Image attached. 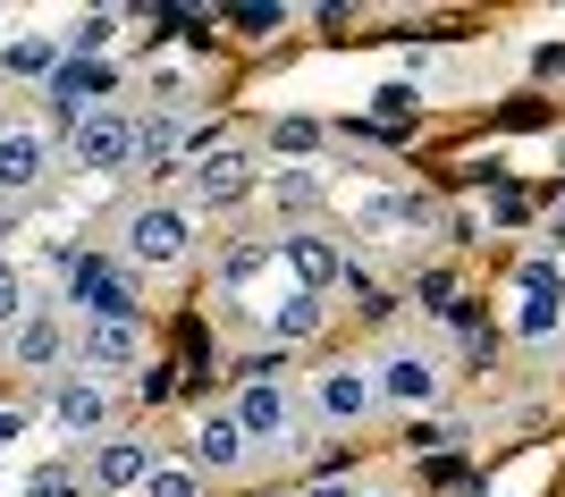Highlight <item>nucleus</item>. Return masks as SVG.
Here are the masks:
<instances>
[{
  "label": "nucleus",
  "mask_w": 565,
  "mask_h": 497,
  "mask_svg": "<svg viewBox=\"0 0 565 497\" xmlns=\"http://www.w3.org/2000/svg\"><path fill=\"white\" fill-rule=\"evenodd\" d=\"M186 143H194L186 110H152V119H136V161L152 169V177H186Z\"/></svg>",
  "instance_id": "nucleus-16"
},
{
  "label": "nucleus",
  "mask_w": 565,
  "mask_h": 497,
  "mask_svg": "<svg viewBox=\"0 0 565 497\" xmlns=\"http://www.w3.org/2000/svg\"><path fill=\"white\" fill-rule=\"evenodd\" d=\"M143 363V321H94V329H76V371L85 379H118Z\"/></svg>",
  "instance_id": "nucleus-13"
},
{
  "label": "nucleus",
  "mask_w": 565,
  "mask_h": 497,
  "mask_svg": "<svg viewBox=\"0 0 565 497\" xmlns=\"http://www.w3.org/2000/svg\"><path fill=\"white\" fill-rule=\"evenodd\" d=\"M60 60H68L60 34H18V43H0V76H18V85H51Z\"/></svg>",
  "instance_id": "nucleus-19"
},
{
  "label": "nucleus",
  "mask_w": 565,
  "mask_h": 497,
  "mask_svg": "<svg viewBox=\"0 0 565 497\" xmlns=\"http://www.w3.org/2000/svg\"><path fill=\"white\" fill-rule=\"evenodd\" d=\"M228 25L245 34V43H262V34H279V25H287V9H228Z\"/></svg>",
  "instance_id": "nucleus-29"
},
{
  "label": "nucleus",
  "mask_w": 565,
  "mask_h": 497,
  "mask_svg": "<svg viewBox=\"0 0 565 497\" xmlns=\"http://www.w3.org/2000/svg\"><path fill=\"white\" fill-rule=\"evenodd\" d=\"M118 261L127 270H186L194 261V212L169 203V194H143L118 219Z\"/></svg>",
  "instance_id": "nucleus-1"
},
{
  "label": "nucleus",
  "mask_w": 565,
  "mask_h": 497,
  "mask_svg": "<svg viewBox=\"0 0 565 497\" xmlns=\"http://www.w3.org/2000/svg\"><path fill=\"white\" fill-rule=\"evenodd\" d=\"M565 329V279H557V261L532 253L515 270V337L523 346H548V337Z\"/></svg>",
  "instance_id": "nucleus-7"
},
{
  "label": "nucleus",
  "mask_w": 565,
  "mask_h": 497,
  "mask_svg": "<svg viewBox=\"0 0 565 497\" xmlns=\"http://www.w3.org/2000/svg\"><path fill=\"white\" fill-rule=\"evenodd\" d=\"M372 497H397V489H372Z\"/></svg>",
  "instance_id": "nucleus-35"
},
{
  "label": "nucleus",
  "mask_w": 565,
  "mask_h": 497,
  "mask_svg": "<svg viewBox=\"0 0 565 497\" xmlns=\"http://www.w3.org/2000/svg\"><path fill=\"white\" fill-rule=\"evenodd\" d=\"M136 497H203V473H194L186 455H161V464H152V480H143Z\"/></svg>",
  "instance_id": "nucleus-26"
},
{
  "label": "nucleus",
  "mask_w": 565,
  "mask_h": 497,
  "mask_svg": "<svg viewBox=\"0 0 565 497\" xmlns=\"http://www.w3.org/2000/svg\"><path fill=\"white\" fill-rule=\"evenodd\" d=\"M262 177H270V169H262L254 143H236V136L203 143V152L186 161V212H245V203L262 194Z\"/></svg>",
  "instance_id": "nucleus-2"
},
{
  "label": "nucleus",
  "mask_w": 565,
  "mask_h": 497,
  "mask_svg": "<svg viewBox=\"0 0 565 497\" xmlns=\"http://www.w3.org/2000/svg\"><path fill=\"white\" fill-rule=\"evenodd\" d=\"M465 439H472V430L456 422V413H423V422L405 430V447H414V455H456Z\"/></svg>",
  "instance_id": "nucleus-24"
},
{
  "label": "nucleus",
  "mask_w": 565,
  "mask_h": 497,
  "mask_svg": "<svg viewBox=\"0 0 565 497\" xmlns=\"http://www.w3.org/2000/svg\"><path fill=\"white\" fill-rule=\"evenodd\" d=\"M372 119H380V127H414V119H423V101H414V85H405V76L372 94Z\"/></svg>",
  "instance_id": "nucleus-28"
},
{
  "label": "nucleus",
  "mask_w": 565,
  "mask_h": 497,
  "mask_svg": "<svg viewBox=\"0 0 565 497\" xmlns=\"http://www.w3.org/2000/svg\"><path fill=\"white\" fill-rule=\"evenodd\" d=\"M312 404H321V422H330V430H354V422H372L380 379L363 371V363H330V371L312 379Z\"/></svg>",
  "instance_id": "nucleus-12"
},
{
  "label": "nucleus",
  "mask_w": 565,
  "mask_h": 497,
  "mask_svg": "<svg viewBox=\"0 0 565 497\" xmlns=\"http://www.w3.org/2000/svg\"><path fill=\"white\" fill-rule=\"evenodd\" d=\"M110 413H118V397H110V379H85V371H60L51 379V430L60 439H110Z\"/></svg>",
  "instance_id": "nucleus-6"
},
{
  "label": "nucleus",
  "mask_w": 565,
  "mask_h": 497,
  "mask_svg": "<svg viewBox=\"0 0 565 497\" xmlns=\"http://www.w3.org/2000/svg\"><path fill=\"white\" fill-rule=\"evenodd\" d=\"M186 464H194L203 480H212V473H245V464H254V439L236 430V413H228V404H212V413L194 422V439H186Z\"/></svg>",
  "instance_id": "nucleus-14"
},
{
  "label": "nucleus",
  "mask_w": 565,
  "mask_h": 497,
  "mask_svg": "<svg viewBox=\"0 0 565 497\" xmlns=\"http://www.w3.org/2000/svg\"><path fill=\"white\" fill-rule=\"evenodd\" d=\"M262 194H270V203L287 212V228H296L305 212H321V169H312V161H296V169H270V177H262Z\"/></svg>",
  "instance_id": "nucleus-21"
},
{
  "label": "nucleus",
  "mask_w": 565,
  "mask_h": 497,
  "mask_svg": "<svg viewBox=\"0 0 565 497\" xmlns=\"http://www.w3.org/2000/svg\"><path fill=\"white\" fill-rule=\"evenodd\" d=\"M152 464H161V447H152V439L110 430V439H94V447H85V489H94V497H136L143 480H152Z\"/></svg>",
  "instance_id": "nucleus-4"
},
{
  "label": "nucleus",
  "mask_w": 565,
  "mask_h": 497,
  "mask_svg": "<svg viewBox=\"0 0 565 497\" xmlns=\"http://www.w3.org/2000/svg\"><path fill=\"white\" fill-rule=\"evenodd\" d=\"M279 270V237H236L228 253H220V270H212V287H220V304H236L254 279H270Z\"/></svg>",
  "instance_id": "nucleus-18"
},
{
  "label": "nucleus",
  "mask_w": 565,
  "mask_h": 497,
  "mask_svg": "<svg viewBox=\"0 0 565 497\" xmlns=\"http://www.w3.org/2000/svg\"><path fill=\"white\" fill-rule=\"evenodd\" d=\"M490 219H498V228H515V219H523V194L498 186V194H490Z\"/></svg>",
  "instance_id": "nucleus-32"
},
{
  "label": "nucleus",
  "mask_w": 565,
  "mask_h": 497,
  "mask_svg": "<svg viewBox=\"0 0 565 497\" xmlns=\"http://www.w3.org/2000/svg\"><path fill=\"white\" fill-rule=\"evenodd\" d=\"M68 152H76L85 177H118V169H136V119L110 101V110H94V119L68 136Z\"/></svg>",
  "instance_id": "nucleus-10"
},
{
  "label": "nucleus",
  "mask_w": 565,
  "mask_h": 497,
  "mask_svg": "<svg viewBox=\"0 0 565 497\" xmlns=\"http://www.w3.org/2000/svg\"><path fill=\"white\" fill-rule=\"evenodd\" d=\"M321 321H330V295H305V287H287L279 304H270V321H262V329L279 337V346H305V337H321Z\"/></svg>",
  "instance_id": "nucleus-20"
},
{
  "label": "nucleus",
  "mask_w": 565,
  "mask_h": 497,
  "mask_svg": "<svg viewBox=\"0 0 565 497\" xmlns=\"http://www.w3.org/2000/svg\"><path fill=\"white\" fill-rule=\"evenodd\" d=\"M18 497H85V464L51 455V464H34V473L18 480Z\"/></svg>",
  "instance_id": "nucleus-23"
},
{
  "label": "nucleus",
  "mask_w": 565,
  "mask_h": 497,
  "mask_svg": "<svg viewBox=\"0 0 565 497\" xmlns=\"http://www.w3.org/2000/svg\"><path fill=\"white\" fill-rule=\"evenodd\" d=\"M110 94H118V68L110 60H60V76L43 85V101H51V127H85L94 110H110Z\"/></svg>",
  "instance_id": "nucleus-5"
},
{
  "label": "nucleus",
  "mask_w": 565,
  "mask_h": 497,
  "mask_svg": "<svg viewBox=\"0 0 565 497\" xmlns=\"http://www.w3.org/2000/svg\"><path fill=\"white\" fill-rule=\"evenodd\" d=\"M43 169H51V136H34V127H0V194H9V203L43 186Z\"/></svg>",
  "instance_id": "nucleus-17"
},
{
  "label": "nucleus",
  "mask_w": 565,
  "mask_h": 497,
  "mask_svg": "<svg viewBox=\"0 0 565 497\" xmlns=\"http://www.w3.org/2000/svg\"><path fill=\"white\" fill-rule=\"evenodd\" d=\"M60 43H68V60H102V51L118 43V9H94V18H76Z\"/></svg>",
  "instance_id": "nucleus-25"
},
{
  "label": "nucleus",
  "mask_w": 565,
  "mask_h": 497,
  "mask_svg": "<svg viewBox=\"0 0 565 497\" xmlns=\"http://www.w3.org/2000/svg\"><path fill=\"white\" fill-rule=\"evenodd\" d=\"M25 430H34V413H25V404H0V455H18Z\"/></svg>",
  "instance_id": "nucleus-30"
},
{
  "label": "nucleus",
  "mask_w": 565,
  "mask_h": 497,
  "mask_svg": "<svg viewBox=\"0 0 565 497\" xmlns=\"http://www.w3.org/2000/svg\"><path fill=\"white\" fill-rule=\"evenodd\" d=\"M414 295H423V304H430V312H448V295H456V279H448V270H423V279H414Z\"/></svg>",
  "instance_id": "nucleus-31"
},
{
  "label": "nucleus",
  "mask_w": 565,
  "mask_h": 497,
  "mask_svg": "<svg viewBox=\"0 0 565 497\" xmlns=\"http://www.w3.org/2000/svg\"><path fill=\"white\" fill-rule=\"evenodd\" d=\"M279 270H287V287H305V295L347 287V253H338V237H321V228H279Z\"/></svg>",
  "instance_id": "nucleus-11"
},
{
  "label": "nucleus",
  "mask_w": 565,
  "mask_h": 497,
  "mask_svg": "<svg viewBox=\"0 0 565 497\" xmlns=\"http://www.w3.org/2000/svg\"><path fill=\"white\" fill-rule=\"evenodd\" d=\"M25 312H34V287H25V270H18V261H9V253H0V337H9V329H18V321H25Z\"/></svg>",
  "instance_id": "nucleus-27"
},
{
  "label": "nucleus",
  "mask_w": 565,
  "mask_h": 497,
  "mask_svg": "<svg viewBox=\"0 0 565 497\" xmlns=\"http://www.w3.org/2000/svg\"><path fill=\"white\" fill-rule=\"evenodd\" d=\"M296 497H363V480H312V489H296Z\"/></svg>",
  "instance_id": "nucleus-33"
},
{
  "label": "nucleus",
  "mask_w": 565,
  "mask_h": 497,
  "mask_svg": "<svg viewBox=\"0 0 565 497\" xmlns=\"http://www.w3.org/2000/svg\"><path fill=\"white\" fill-rule=\"evenodd\" d=\"M548 228H557V237H565V203H557V219H548Z\"/></svg>",
  "instance_id": "nucleus-34"
},
{
  "label": "nucleus",
  "mask_w": 565,
  "mask_h": 497,
  "mask_svg": "<svg viewBox=\"0 0 565 497\" xmlns=\"http://www.w3.org/2000/svg\"><path fill=\"white\" fill-rule=\"evenodd\" d=\"M321 143H330V127H321V119H305V110H287V119H270V127H262V152H279V161H312Z\"/></svg>",
  "instance_id": "nucleus-22"
},
{
  "label": "nucleus",
  "mask_w": 565,
  "mask_h": 497,
  "mask_svg": "<svg viewBox=\"0 0 565 497\" xmlns=\"http://www.w3.org/2000/svg\"><path fill=\"white\" fill-rule=\"evenodd\" d=\"M68 355H76V329L51 304H34L18 329H9V363H18V371H60Z\"/></svg>",
  "instance_id": "nucleus-15"
},
{
  "label": "nucleus",
  "mask_w": 565,
  "mask_h": 497,
  "mask_svg": "<svg viewBox=\"0 0 565 497\" xmlns=\"http://www.w3.org/2000/svg\"><path fill=\"white\" fill-rule=\"evenodd\" d=\"M68 304H76V329H94V321H143L136 270L118 253H76L68 261Z\"/></svg>",
  "instance_id": "nucleus-3"
},
{
  "label": "nucleus",
  "mask_w": 565,
  "mask_h": 497,
  "mask_svg": "<svg viewBox=\"0 0 565 497\" xmlns=\"http://www.w3.org/2000/svg\"><path fill=\"white\" fill-rule=\"evenodd\" d=\"M228 413H236V430H245L254 447H296V439H287V430H296V404H287V388L270 371H245V379H236Z\"/></svg>",
  "instance_id": "nucleus-8"
},
{
  "label": "nucleus",
  "mask_w": 565,
  "mask_h": 497,
  "mask_svg": "<svg viewBox=\"0 0 565 497\" xmlns=\"http://www.w3.org/2000/svg\"><path fill=\"white\" fill-rule=\"evenodd\" d=\"M372 379H380V397H388V404H414V413H430V404L448 397V371H439L430 346H388V355L372 363Z\"/></svg>",
  "instance_id": "nucleus-9"
}]
</instances>
